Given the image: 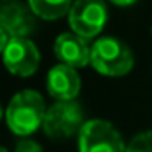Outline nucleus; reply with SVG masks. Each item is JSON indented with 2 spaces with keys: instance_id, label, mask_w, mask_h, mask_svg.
I'll list each match as a JSON object with an SVG mask.
<instances>
[{
  "instance_id": "f257e3e1",
  "label": "nucleus",
  "mask_w": 152,
  "mask_h": 152,
  "mask_svg": "<svg viewBox=\"0 0 152 152\" xmlns=\"http://www.w3.org/2000/svg\"><path fill=\"white\" fill-rule=\"evenodd\" d=\"M45 115V100L34 90H23L16 93L6 109L7 125L18 136H29L43 127Z\"/></svg>"
},
{
  "instance_id": "f03ea898",
  "label": "nucleus",
  "mask_w": 152,
  "mask_h": 152,
  "mask_svg": "<svg viewBox=\"0 0 152 152\" xmlns=\"http://www.w3.org/2000/svg\"><path fill=\"white\" fill-rule=\"evenodd\" d=\"M90 64L102 75L122 77L132 70L134 56L129 45H125L122 39L113 36H104L91 45Z\"/></svg>"
},
{
  "instance_id": "7ed1b4c3",
  "label": "nucleus",
  "mask_w": 152,
  "mask_h": 152,
  "mask_svg": "<svg viewBox=\"0 0 152 152\" xmlns=\"http://www.w3.org/2000/svg\"><path fill=\"white\" fill-rule=\"evenodd\" d=\"M84 124V113L79 102H56L47 109L43 131L52 140H64L75 132L79 134Z\"/></svg>"
},
{
  "instance_id": "20e7f679",
  "label": "nucleus",
  "mask_w": 152,
  "mask_h": 152,
  "mask_svg": "<svg viewBox=\"0 0 152 152\" xmlns=\"http://www.w3.org/2000/svg\"><path fill=\"white\" fill-rule=\"evenodd\" d=\"M118 129L107 120H88L79 132V152H125Z\"/></svg>"
},
{
  "instance_id": "39448f33",
  "label": "nucleus",
  "mask_w": 152,
  "mask_h": 152,
  "mask_svg": "<svg viewBox=\"0 0 152 152\" xmlns=\"http://www.w3.org/2000/svg\"><path fill=\"white\" fill-rule=\"evenodd\" d=\"M107 22V7L104 0H75L70 13L68 23L72 32L84 39H91L104 29Z\"/></svg>"
},
{
  "instance_id": "423d86ee",
  "label": "nucleus",
  "mask_w": 152,
  "mask_h": 152,
  "mask_svg": "<svg viewBox=\"0 0 152 152\" xmlns=\"http://www.w3.org/2000/svg\"><path fill=\"white\" fill-rule=\"evenodd\" d=\"M2 52L7 70L20 77H29L39 66V50L27 38H13Z\"/></svg>"
},
{
  "instance_id": "0eeeda50",
  "label": "nucleus",
  "mask_w": 152,
  "mask_h": 152,
  "mask_svg": "<svg viewBox=\"0 0 152 152\" xmlns=\"http://www.w3.org/2000/svg\"><path fill=\"white\" fill-rule=\"evenodd\" d=\"M47 90L57 102L75 100L81 91V77L77 70L63 63L52 66L47 75Z\"/></svg>"
},
{
  "instance_id": "6e6552de",
  "label": "nucleus",
  "mask_w": 152,
  "mask_h": 152,
  "mask_svg": "<svg viewBox=\"0 0 152 152\" xmlns=\"http://www.w3.org/2000/svg\"><path fill=\"white\" fill-rule=\"evenodd\" d=\"M0 29L7 31L13 38H27L36 29V15L31 6L22 2H9L0 11Z\"/></svg>"
},
{
  "instance_id": "1a4fd4ad",
  "label": "nucleus",
  "mask_w": 152,
  "mask_h": 152,
  "mask_svg": "<svg viewBox=\"0 0 152 152\" xmlns=\"http://www.w3.org/2000/svg\"><path fill=\"white\" fill-rule=\"evenodd\" d=\"M86 41L88 39L75 32H63L54 41V54L63 64L72 68L86 66L91 59V47H88Z\"/></svg>"
},
{
  "instance_id": "9d476101",
  "label": "nucleus",
  "mask_w": 152,
  "mask_h": 152,
  "mask_svg": "<svg viewBox=\"0 0 152 152\" xmlns=\"http://www.w3.org/2000/svg\"><path fill=\"white\" fill-rule=\"evenodd\" d=\"M29 6L36 16L43 20H57L70 13L72 0H29Z\"/></svg>"
},
{
  "instance_id": "9b49d317",
  "label": "nucleus",
  "mask_w": 152,
  "mask_h": 152,
  "mask_svg": "<svg viewBox=\"0 0 152 152\" xmlns=\"http://www.w3.org/2000/svg\"><path fill=\"white\" fill-rule=\"evenodd\" d=\"M125 152H152V131L136 134L129 141Z\"/></svg>"
},
{
  "instance_id": "f8f14e48",
  "label": "nucleus",
  "mask_w": 152,
  "mask_h": 152,
  "mask_svg": "<svg viewBox=\"0 0 152 152\" xmlns=\"http://www.w3.org/2000/svg\"><path fill=\"white\" fill-rule=\"evenodd\" d=\"M15 152H43L41 145L34 140H29V138H23L16 143V148Z\"/></svg>"
},
{
  "instance_id": "ddd939ff",
  "label": "nucleus",
  "mask_w": 152,
  "mask_h": 152,
  "mask_svg": "<svg viewBox=\"0 0 152 152\" xmlns=\"http://www.w3.org/2000/svg\"><path fill=\"white\" fill-rule=\"evenodd\" d=\"M109 2H113L115 6H131V4L136 2V0H109Z\"/></svg>"
},
{
  "instance_id": "4468645a",
  "label": "nucleus",
  "mask_w": 152,
  "mask_h": 152,
  "mask_svg": "<svg viewBox=\"0 0 152 152\" xmlns=\"http://www.w3.org/2000/svg\"><path fill=\"white\" fill-rule=\"evenodd\" d=\"M2 152H7V148H6V147H4V148H2Z\"/></svg>"
},
{
  "instance_id": "2eb2a0df",
  "label": "nucleus",
  "mask_w": 152,
  "mask_h": 152,
  "mask_svg": "<svg viewBox=\"0 0 152 152\" xmlns=\"http://www.w3.org/2000/svg\"><path fill=\"white\" fill-rule=\"evenodd\" d=\"M4 2H6V0H4Z\"/></svg>"
}]
</instances>
